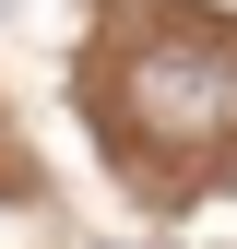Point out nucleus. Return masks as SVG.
<instances>
[{"label":"nucleus","instance_id":"nucleus-1","mask_svg":"<svg viewBox=\"0 0 237 249\" xmlns=\"http://www.w3.org/2000/svg\"><path fill=\"white\" fill-rule=\"evenodd\" d=\"M131 119H142V142H225L237 131V48L202 36V24L142 36L131 48Z\"/></svg>","mask_w":237,"mask_h":249}]
</instances>
